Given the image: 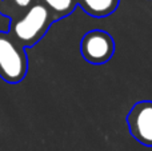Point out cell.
I'll use <instances>...</instances> for the list:
<instances>
[{"mask_svg": "<svg viewBox=\"0 0 152 151\" xmlns=\"http://www.w3.org/2000/svg\"><path fill=\"white\" fill-rule=\"evenodd\" d=\"M80 51L83 58L88 63L103 64L112 58L115 43L110 34L105 31L95 29L84 35L80 44Z\"/></svg>", "mask_w": 152, "mask_h": 151, "instance_id": "3", "label": "cell"}, {"mask_svg": "<svg viewBox=\"0 0 152 151\" xmlns=\"http://www.w3.org/2000/svg\"><path fill=\"white\" fill-rule=\"evenodd\" d=\"M13 1H15L19 7H28L32 0H13Z\"/></svg>", "mask_w": 152, "mask_h": 151, "instance_id": "8", "label": "cell"}, {"mask_svg": "<svg viewBox=\"0 0 152 151\" xmlns=\"http://www.w3.org/2000/svg\"><path fill=\"white\" fill-rule=\"evenodd\" d=\"M52 10H55L56 12H67L72 5V0H44Z\"/></svg>", "mask_w": 152, "mask_h": 151, "instance_id": "6", "label": "cell"}, {"mask_svg": "<svg viewBox=\"0 0 152 151\" xmlns=\"http://www.w3.org/2000/svg\"><path fill=\"white\" fill-rule=\"evenodd\" d=\"M81 5L94 16L110 15L118 5V0H81Z\"/></svg>", "mask_w": 152, "mask_h": 151, "instance_id": "5", "label": "cell"}, {"mask_svg": "<svg viewBox=\"0 0 152 151\" xmlns=\"http://www.w3.org/2000/svg\"><path fill=\"white\" fill-rule=\"evenodd\" d=\"M131 135L139 143L152 147V100H142L134 104L127 115Z\"/></svg>", "mask_w": 152, "mask_h": 151, "instance_id": "4", "label": "cell"}, {"mask_svg": "<svg viewBox=\"0 0 152 151\" xmlns=\"http://www.w3.org/2000/svg\"><path fill=\"white\" fill-rule=\"evenodd\" d=\"M50 20V12L42 4L29 8L23 19L16 21L13 26L15 36L26 44H34L44 34Z\"/></svg>", "mask_w": 152, "mask_h": 151, "instance_id": "2", "label": "cell"}, {"mask_svg": "<svg viewBox=\"0 0 152 151\" xmlns=\"http://www.w3.org/2000/svg\"><path fill=\"white\" fill-rule=\"evenodd\" d=\"M8 27H10V19H7L5 16L0 15V34L7 31Z\"/></svg>", "mask_w": 152, "mask_h": 151, "instance_id": "7", "label": "cell"}, {"mask_svg": "<svg viewBox=\"0 0 152 151\" xmlns=\"http://www.w3.org/2000/svg\"><path fill=\"white\" fill-rule=\"evenodd\" d=\"M27 58L24 51L8 35L0 34V76L10 83H18L26 76Z\"/></svg>", "mask_w": 152, "mask_h": 151, "instance_id": "1", "label": "cell"}]
</instances>
